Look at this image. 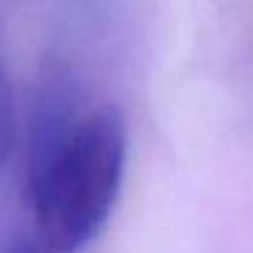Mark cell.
<instances>
[{
	"instance_id": "7a4b0ae2",
	"label": "cell",
	"mask_w": 253,
	"mask_h": 253,
	"mask_svg": "<svg viewBox=\"0 0 253 253\" xmlns=\"http://www.w3.org/2000/svg\"><path fill=\"white\" fill-rule=\"evenodd\" d=\"M17 139V112H14V93L8 68L3 60V46H0V166L8 161V153Z\"/></svg>"
},
{
	"instance_id": "6da1fadb",
	"label": "cell",
	"mask_w": 253,
	"mask_h": 253,
	"mask_svg": "<svg viewBox=\"0 0 253 253\" xmlns=\"http://www.w3.org/2000/svg\"><path fill=\"white\" fill-rule=\"evenodd\" d=\"M128 123L117 106L77 120L68 136L25 174L33 223L52 253H77L98 237L126 174Z\"/></svg>"
}]
</instances>
